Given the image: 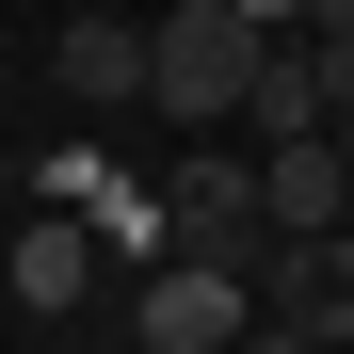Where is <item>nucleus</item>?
Here are the masks:
<instances>
[{"mask_svg":"<svg viewBox=\"0 0 354 354\" xmlns=\"http://www.w3.org/2000/svg\"><path fill=\"white\" fill-rule=\"evenodd\" d=\"M258 65H274V32L242 17V0H161V113L177 129H242Z\"/></svg>","mask_w":354,"mask_h":354,"instance_id":"nucleus-1","label":"nucleus"},{"mask_svg":"<svg viewBox=\"0 0 354 354\" xmlns=\"http://www.w3.org/2000/svg\"><path fill=\"white\" fill-rule=\"evenodd\" d=\"M161 209H177V258H274V177L258 145H194V161H161Z\"/></svg>","mask_w":354,"mask_h":354,"instance_id":"nucleus-2","label":"nucleus"},{"mask_svg":"<svg viewBox=\"0 0 354 354\" xmlns=\"http://www.w3.org/2000/svg\"><path fill=\"white\" fill-rule=\"evenodd\" d=\"M129 322H145V354H242V338L274 322V290H258L242 258H161V274L129 290Z\"/></svg>","mask_w":354,"mask_h":354,"instance_id":"nucleus-3","label":"nucleus"},{"mask_svg":"<svg viewBox=\"0 0 354 354\" xmlns=\"http://www.w3.org/2000/svg\"><path fill=\"white\" fill-rule=\"evenodd\" d=\"M48 81H65L81 113H145V97H161V17H129V0H81V17L48 32Z\"/></svg>","mask_w":354,"mask_h":354,"instance_id":"nucleus-4","label":"nucleus"},{"mask_svg":"<svg viewBox=\"0 0 354 354\" xmlns=\"http://www.w3.org/2000/svg\"><path fill=\"white\" fill-rule=\"evenodd\" d=\"M17 322H65V306H97V274H113V225L97 209H17Z\"/></svg>","mask_w":354,"mask_h":354,"instance_id":"nucleus-5","label":"nucleus"},{"mask_svg":"<svg viewBox=\"0 0 354 354\" xmlns=\"http://www.w3.org/2000/svg\"><path fill=\"white\" fill-rule=\"evenodd\" d=\"M258 177H274V242H338V225H354V161H338V129L258 145Z\"/></svg>","mask_w":354,"mask_h":354,"instance_id":"nucleus-6","label":"nucleus"},{"mask_svg":"<svg viewBox=\"0 0 354 354\" xmlns=\"http://www.w3.org/2000/svg\"><path fill=\"white\" fill-rule=\"evenodd\" d=\"M258 290H274V322H306V338L338 354V338H354V225H338V242H274Z\"/></svg>","mask_w":354,"mask_h":354,"instance_id":"nucleus-7","label":"nucleus"},{"mask_svg":"<svg viewBox=\"0 0 354 354\" xmlns=\"http://www.w3.org/2000/svg\"><path fill=\"white\" fill-rule=\"evenodd\" d=\"M242 129H258V145H290V129H338V97H322V65H306V32H290L274 65H258V97H242Z\"/></svg>","mask_w":354,"mask_h":354,"instance_id":"nucleus-8","label":"nucleus"},{"mask_svg":"<svg viewBox=\"0 0 354 354\" xmlns=\"http://www.w3.org/2000/svg\"><path fill=\"white\" fill-rule=\"evenodd\" d=\"M242 17H258V32L290 48V32H322V0H242Z\"/></svg>","mask_w":354,"mask_h":354,"instance_id":"nucleus-9","label":"nucleus"},{"mask_svg":"<svg viewBox=\"0 0 354 354\" xmlns=\"http://www.w3.org/2000/svg\"><path fill=\"white\" fill-rule=\"evenodd\" d=\"M242 354H322V338H306V322H258V338H242Z\"/></svg>","mask_w":354,"mask_h":354,"instance_id":"nucleus-10","label":"nucleus"},{"mask_svg":"<svg viewBox=\"0 0 354 354\" xmlns=\"http://www.w3.org/2000/svg\"><path fill=\"white\" fill-rule=\"evenodd\" d=\"M338 161H354V113H338Z\"/></svg>","mask_w":354,"mask_h":354,"instance_id":"nucleus-11","label":"nucleus"}]
</instances>
